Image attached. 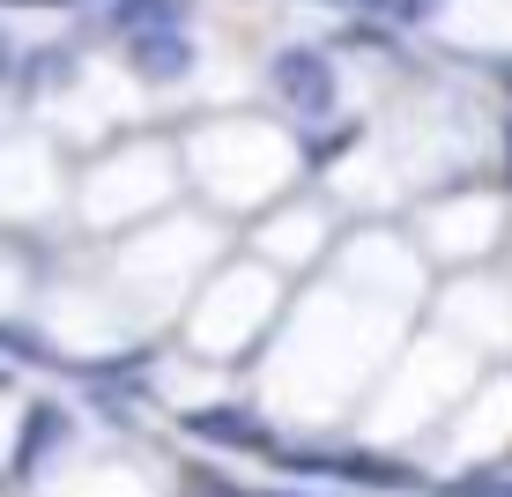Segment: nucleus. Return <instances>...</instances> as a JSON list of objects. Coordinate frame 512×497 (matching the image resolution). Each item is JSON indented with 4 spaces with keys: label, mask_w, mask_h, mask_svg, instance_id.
I'll use <instances>...</instances> for the list:
<instances>
[{
    "label": "nucleus",
    "mask_w": 512,
    "mask_h": 497,
    "mask_svg": "<svg viewBox=\"0 0 512 497\" xmlns=\"http://www.w3.org/2000/svg\"><path fill=\"white\" fill-rule=\"evenodd\" d=\"M268 82H275V97H282V104H297V112H327V104H334V67H327L312 45L275 52Z\"/></svg>",
    "instance_id": "nucleus-1"
},
{
    "label": "nucleus",
    "mask_w": 512,
    "mask_h": 497,
    "mask_svg": "<svg viewBox=\"0 0 512 497\" xmlns=\"http://www.w3.org/2000/svg\"><path fill=\"white\" fill-rule=\"evenodd\" d=\"M127 60L141 82H179L193 75V38L179 23H156V30H127Z\"/></svg>",
    "instance_id": "nucleus-2"
},
{
    "label": "nucleus",
    "mask_w": 512,
    "mask_h": 497,
    "mask_svg": "<svg viewBox=\"0 0 512 497\" xmlns=\"http://www.w3.org/2000/svg\"><path fill=\"white\" fill-rule=\"evenodd\" d=\"M60 446H67V416L60 408H30L23 416V446H15V475H38V460L60 453Z\"/></svg>",
    "instance_id": "nucleus-3"
},
{
    "label": "nucleus",
    "mask_w": 512,
    "mask_h": 497,
    "mask_svg": "<svg viewBox=\"0 0 512 497\" xmlns=\"http://www.w3.org/2000/svg\"><path fill=\"white\" fill-rule=\"evenodd\" d=\"M186 431H193V438H231V446H260L253 416H238V408H193Z\"/></svg>",
    "instance_id": "nucleus-4"
},
{
    "label": "nucleus",
    "mask_w": 512,
    "mask_h": 497,
    "mask_svg": "<svg viewBox=\"0 0 512 497\" xmlns=\"http://www.w3.org/2000/svg\"><path fill=\"white\" fill-rule=\"evenodd\" d=\"M119 30H156V23H179V0H119L112 8Z\"/></svg>",
    "instance_id": "nucleus-5"
},
{
    "label": "nucleus",
    "mask_w": 512,
    "mask_h": 497,
    "mask_svg": "<svg viewBox=\"0 0 512 497\" xmlns=\"http://www.w3.org/2000/svg\"><path fill=\"white\" fill-rule=\"evenodd\" d=\"M30 67H38V75H30L38 90H45V82H52V90H60V82H75V60H67V52H38Z\"/></svg>",
    "instance_id": "nucleus-6"
},
{
    "label": "nucleus",
    "mask_w": 512,
    "mask_h": 497,
    "mask_svg": "<svg viewBox=\"0 0 512 497\" xmlns=\"http://www.w3.org/2000/svg\"><path fill=\"white\" fill-rule=\"evenodd\" d=\"M453 490H461V497H512L505 475H468V483H453Z\"/></svg>",
    "instance_id": "nucleus-7"
},
{
    "label": "nucleus",
    "mask_w": 512,
    "mask_h": 497,
    "mask_svg": "<svg viewBox=\"0 0 512 497\" xmlns=\"http://www.w3.org/2000/svg\"><path fill=\"white\" fill-rule=\"evenodd\" d=\"M401 23H423V15H438V0H394Z\"/></svg>",
    "instance_id": "nucleus-8"
},
{
    "label": "nucleus",
    "mask_w": 512,
    "mask_h": 497,
    "mask_svg": "<svg viewBox=\"0 0 512 497\" xmlns=\"http://www.w3.org/2000/svg\"><path fill=\"white\" fill-rule=\"evenodd\" d=\"M8 75H15V45L0 38V82H8Z\"/></svg>",
    "instance_id": "nucleus-9"
},
{
    "label": "nucleus",
    "mask_w": 512,
    "mask_h": 497,
    "mask_svg": "<svg viewBox=\"0 0 512 497\" xmlns=\"http://www.w3.org/2000/svg\"><path fill=\"white\" fill-rule=\"evenodd\" d=\"M23 8H67V0H23Z\"/></svg>",
    "instance_id": "nucleus-10"
},
{
    "label": "nucleus",
    "mask_w": 512,
    "mask_h": 497,
    "mask_svg": "<svg viewBox=\"0 0 512 497\" xmlns=\"http://www.w3.org/2000/svg\"><path fill=\"white\" fill-rule=\"evenodd\" d=\"M0 394H8V364H0Z\"/></svg>",
    "instance_id": "nucleus-11"
}]
</instances>
